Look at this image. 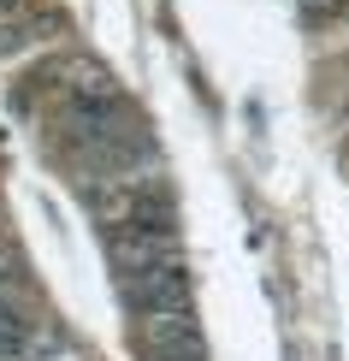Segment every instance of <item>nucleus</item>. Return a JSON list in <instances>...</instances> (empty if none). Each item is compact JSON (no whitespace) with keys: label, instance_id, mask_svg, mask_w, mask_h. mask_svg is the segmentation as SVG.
<instances>
[{"label":"nucleus","instance_id":"nucleus-2","mask_svg":"<svg viewBox=\"0 0 349 361\" xmlns=\"http://www.w3.org/2000/svg\"><path fill=\"white\" fill-rule=\"evenodd\" d=\"M30 355H36V338H30V326H24L12 308H0V361H30Z\"/></svg>","mask_w":349,"mask_h":361},{"label":"nucleus","instance_id":"nucleus-1","mask_svg":"<svg viewBox=\"0 0 349 361\" xmlns=\"http://www.w3.org/2000/svg\"><path fill=\"white\" fill-rule=\"evenodd\" d=\"M125 302L136 314L190 308V273H184V261H178V255H154V261L125 267Z\"/></svg>","mask_w":349,"mask_h":361}]
</instances>
